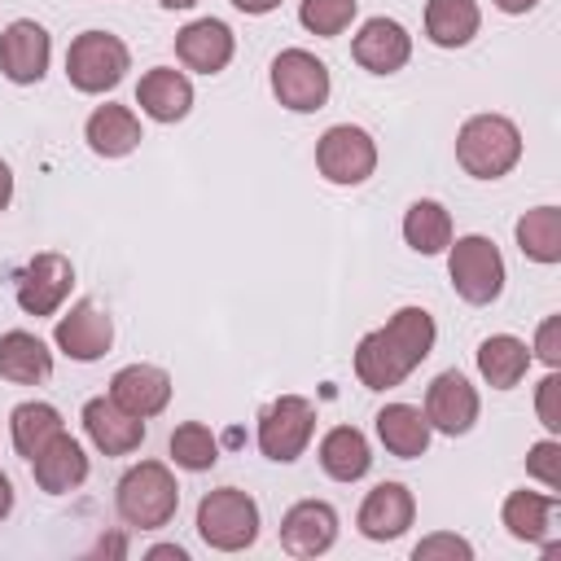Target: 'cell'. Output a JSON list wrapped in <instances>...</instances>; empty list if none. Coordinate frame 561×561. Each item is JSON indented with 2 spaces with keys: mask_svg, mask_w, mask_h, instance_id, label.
I'll use <instances>...</instances> for the list:
<instances>
[{
  "mask_svg": "<svg viewBox=\"0 0 561 561\" xmlns=\"http://www.w3.org/2000/svg\"><path fill=\"white\" fill-rule=\"evenodd\" d=\"M438 342V324L425 307H399L381 329H368L355 346V377L364 390H394L403 386L421 359H430Z\"/></svg>",
  "mask_w": 561,
  "mask_h": 561,
  "instance_id": "6da1fadb",
  "label": "cell"
},
{
  "mask_svg": "<svg viewBox=\"0 0 561 561\" xmlns=\"http://www.w3.org/2000/svg\"><path fill=\"white\" fill-rule=\"evenodd\" d=\"M114 508H118L123 526H131V530H162V526H171V517L180 508V482H175L171 465L136 460L118 478V486H114Z\"/></svg>",
  "mask_w": 561,
  "mask_h": 561,
  "instance_id": "7a4b0ae2",
  "label": "cell"
},
{
  "mask_svg": "<svg viewBox=\"0 0 561 561\" xmlns=\"http://www.w3.org/2000/svg\"><path fill=\"white\" fill-rule=\"evenodd\" d=\"M456 162L473 180H500L522 162V131L508 114H469L456 131Z\"/></svg>",
  "mask_w": 561,
  "mask_h": 561,
  "instance_id": "3957f363",
  "label": "cell"
},
{
  "mask_svg": "<svg viewBox=\"0 0 561 561\" xmlns=\"http://www.w3.org/2000/svg\"><path fill=\"white\" fill-rule=\"evenodd\" d=\"M197 535L206 548L215 552H245L254 539H259V504L250 491L241 486H215L197 500V517H193Z\"/></svg>",
  "mask_w": 561,
  "mask_h": 561,
  "instance_id": "277c9868",
  "label": "cell"
},
{
  "mask_svg": "<svg viewBox=\"0 0 561 561\" xmlns=\"http://www.w3.org/2000/svg\"><path fill=\"white\" fill-rule=\"evenodd\" d=\"M447 276H451V289L469 302V307H486L504 294V254L491 237L482 232H465V237H451L447 245Z\"/></svg>",
  "mask_w": 561,
  "mask_h": 561,
  "instance_id": "5b68a950",
  "label": "cell"
},
{
  "mask_svg": "<svg viewBox=\"0 0 561 561\" xmlns=\"http://www.w3.org/2000/svg\"><path fill=\"white\" fill-rule=\"evenodd\" d=\"M131 70V53L114 31H83L66 48V79L75 92H114Z\"/></svg>",
  "mask_w": 561,
  "mask_h": 561,
  "instance_id": "8992f818",
  "label": "cell"
},
{
  "mask_svg": "<svg viewBox=\"0 0 561 561\" xmlns=\"http://www.w3.org/2000/svg\"><path fill=\"white\" fill-rule=\"evenodd\" d=\"M267 83H272V96L289 114H316V110H324V101L333 92L329 66L311 48H280L267 66Z\"/></svg>",
  "mask_w": 561,
  "mask_h": 561,
  "instance_id": "52a82bcc",
  "label": "cell"
},
{
  "mask_svg": "<svg viewBox=\"0 0 561 561\" xmlns=\"http://www.w3.org/2000/svg\"><path fill=\"white\" fill-rule=\"evenodd\" d=\"M316 171L337 184V188H355L377 171V140L373 131H364L359 123H333L324 127V136L316 140Z\"/></svg>",
  "mask_w": 561,
  "mask_h": 561,
  "instance_id": "ba28073f",
  "label": "cell"
},
{
  "mask_svg": "<svg viewBox=\"0 0 561 561\" xmlns=\"http://www.w3.org/2000/svg\"><path fill=\"white\" fill-rule=\"evenodd\" d=\"M316 434V403L302 394H280L259 412V451L276 465H294Z\"/></svg>",
  "mask_w": 561,
  "mask_h": 561,
  "instance_id": "9c48e42d",
  "label": "cell"
},
{
  "mask_svg": "<svg viewBox=\"0 0 561 561\" xmlns=\"http://www.w3.org/2000/svg\"><path fill=\"white\" fill-rule=\"evenodd\" d=\"M425 421L434 434H447V438H460L473 430L478 412H482V399H478V386L460 373V368H447L438 373L430 386H425Z\"/></svg>",
  "mask_w": 561,
  "mask_h": 561,
  "instance_id": "30bf717a",
  "label": "cell"
},
{
  "mask_svg": "<svg viewBox=\"0 0 561 561\" xmlns=\"http://www.w3.org/2000/svg\"><path fill=\"white\" fill-rule=\"evenodd\" d=\"M75 289V263L57 250H44L18 272V307L26 316H57Z\"/></svg>",
  "mask_w": 561,
  "mask_h": 561,
  "instance_id": "8fae6325",
  "label": "cell"
},
{
  "mask_svg": "<svg viewBox=\"0 0 561 561\" xmlns=\"http://www.w3.org/2000/svg\"><path fill=\"white\" fill-rule=\"evenodd\" d=\"M53 61V35L35 18H13L0 31V75L18 88L39 83Z\"/></svg>",
  "mask_w": 561,
  "mask_h": 561,
  "instance_id": "7c38bea8",
  "label": "cell"
},
{
  "mask_svg": "<svg viewBox=\"0 0 561 561\" xmlns=\"http://www.w3.org/2000/svg\"><path fill=\"white\" fill-rule=\"evenodd\" d=\"M53 342H57V351H61L66 359L92 364V359H101V355L110 351V342H114V320H110V311H105L101 302L79 298L66 316H57Z\"/></svg>",
  "mask_w": 561,
  "mask_h": 561,
  "instance_id": "4fadbf2b",
  "label": "cell"
},
{
  "mask_svg": "<svg viewBox=\"0 0 561 561\" xmlns=\"http://www.w3.org/2000/svg\"><path fill=\"white\" fill-rule=\"evenodd\" d=\"M31 478H35V486L44 491V495H66V491H79L83 482H88V473H92V465H88V451H83V443L75 438V434H53L31 460Z\"/></svg>",
  "mask_w": 561,
  "mask_h": 561,
  "instance_id": "5bb4252c",
  "label": "cell"
},
{
  "mask_svg": "<svg viewBox=\"0 0 561 561\" xmlns=\"http://www.w3.org/2000/svg\"><path fill=\"white\" fill-rule=\"evenodd\" d=\"M337 543V508L329 500H298L280 517V548L289 557H324Z\"/></svg>",
  "mask_w": 561,
  "mask_h": 561,
  "instance_id": "9a60e30c",
  "label": "cell"
},
{
  "mask_svg": "<svg viewBox=\"0 0 561 561\" xmlns=\"http://www.w3.org/2000/svg\"><path fill=\"white\" fill-rule=\"evenodd\" d=\"M412 522H416V500H412V491L403 482H377L364 495L359 513H355L359 535L373 539V543H390V539L408 535Z\"/></svg>",
  "mask_w": 561,
  "mask_h": 561,
  "instance_id": "2e32d148",
  "label": "cell"
},
{
  "mask_svg": "<svg viewBox=\"0 0 561 561\" xmlns=\"http://www.w3.org/2000/svg\"><path fill=\"white\" fill-rule=\"evenodd\" d=\"M557 508L561 495L557 491H508L500 504V522L517 543H539L552 548L557 543Z\"/></svg>",
  "mask_w": 561,
  "mask_h": 561,
  "instance_id": "e0dca14e",
  "label": "cell"
},
{
  "mask_svg": "<svg viewBox=\"0 0 561 561\" xmlns=\"http://www.w3.org/2000/svg\"><path fill=\"white\" fill-rule=\"evenodd\" d=\"M237 53V35L228 22L219 18H193L175 31V57L184 70H197V75H219Z\"/></svg>",
  "mask_w": 561,
  "mask_h": 561,
  "instance_id": "ac0fdd59",
  "label": "cell"
},
{
  "mask_svg": "<svg viewBox=\"0 0 561 561\" xmlns=\"http://www.w3.org/2000/svg\"><path fill=\"white\" fill-rule=\"evenodd\" d=\"M79 421H83L88 443H92L101 456H131V451L145 443V421L131 416V412H123L110 394L88 399L83 412H79Z\"/></svg>",
  "mask_w": 561,
  "mask_h": 561,
  "instance_id": "d6986e66",
  "label": "cell"
},
{
  "mask_svg": "<svg viewBox=\"0 0 561 561\" xmlns=\"http://www.w3.org/2000/svg\"><path fill=\"white\" fill-rule=\"evenodd\" d=\"M351 57H355L368 75H394V70H403L408 57H412V35H408V26L394 22V18H368V22L355 31V39H351Z\"/></svg>",
  "mask_w": 561,
  "mask_h": 561,
  "instance_id": "ffe728a7",
  "label": "cell"
},
{
  "mask_svg": "<svg viewBox=\"0 0 561 561\" xmlns=\"http://www.w3.org/2000/svg\"><path fill=\"white\" fill-rule=\"evenodd\" d=\"M123 412L149 421L158 416L167 403H171V373L158 368V364H123L114 377H110V390H105Z\"/></svg>",
  "mask_w": 561,
  "mask_h": 561,
  "instance_id": "44dd1931",
  "label": "cell"
},
{
  "mask_svg": "<svg viewBox=\"0 0 561 561\" xmlns=\"http://www.w3.org/2000/svg\"><path fill=\"white\" fill-rule=\"evenodd\" d=\"M136 105L153 123H180L193 110V79L175 66H153L136 83Z\"/></svg>",
  "mask_w": 561,
  "mask_h": 561,
  "instance_id": "7402d4cb",
  "label": "cell"
},
{
  "mask_svg": "<svg viewBox=\"0 0 561 561\" xmlns=\"http://www.w3.org/2000/svg\"><path fill=\"white\" fill-rule=\"evenodd\" d=\"M83 140H88V149H92L96 158H127L131 149H140L145 127H140V118H136L131 105L105 101V105H96V110L88 114Z\"/></svg>",
  "mask_w": 561,
  "mask_h": 561,
  "instance_id": "603a6c76",
  "label": "cell"
},
{
  "mask_svg": "<svg viewBox=\"0 0 561 561\" xmlns=\"http://www.w3.org/2000/svg\"><path fill=\"white\" fill-rule=\"evenodd\" d=\"M373 421H377V438H381V447H386L390 456L416 460V456L430 451L434 430H430V421H425V412H421L416 403H386Z\"/></svg>",
  "mask_w": 561,
  "mask_h": 561,
  "instance_id": "cb8c5ba5",
  "label": "cell"
},
{
  "mask_svg": "<svg viewBox=\"0 0 561 561\" xmlns=\"http://www.w3.org/2000/svg\"><path fill=\"white\" fill-rule=\"evenodd\" d=\"M0 377L13 386H39L53 377V351L26 329L0 333Z\"/></svg>",
  "mask_w": 561,
  "mask_h": 561,
  "instance_id": "d4e9b609",
  "label": "cell"
},
{
  "mask_svg": "<svg viewBox=\"0 0 561 561\" xmlns=\"http://www.w3.org/2000/svg\"><path fill=\"white\" fill-rule=\"evenodd\" d=\"M320 469L333 478V482H359L368 469H373V447H368V434L355 430V425H333L324 438H320Z\"/></svg>",
  "mask_w": 561,
  "mask_h": 561,
  "instance_id": "484cf974",
  "label": "cell"
},
{
  "mask_svg": "<svg viewBox=\"0 0 561 561\" xmlns=\"http://www.w3.org/2000/svg\"><path fill=\"white\" fill-rule=\"evenodd\" d=\"M478 373L491 390H513L530 373V346L517 333H491L478 342Z\"/></svg>",
  "mask_w": 561,
  "mask_h": 561,
  "instance_id": "4316f807",
  "label": "cell"
},
{
  "mask_svg": "<svg viewBox=\"0 0 561 561\" xmlns=\"http://www.w3.org/2000/svg\"><path fill=\"white\" fill-rule=\"evenodd\" d=\"M482 26L478 0H430L425 4V39L434 48H465Z\"/></svg>",
  "mask_w": 561,
  "mask_h": 561,
  "instance_id": "83f0119b",
  "label": "cell"
},
{
  "mask_svg": "<svg viewBox=\"0 0 561 561\" xmlns=\"http://www.w3.org/2000/svg\"><path fill=\"white\" fill-rule=\"evenodd\" d=\"M513 237L530 263H543V267L561 263V210L557 206H530L513 224Z\"/></svg>",
  "mask_w": 561,
  "mask_h": 561,
  "instance_id": "f1b7e54d",
  "label": "cell"
},
{
  "mask_svg": "<svg viewBox=\"0 0 561 561\" xmlns=\"http://www.w3.org/2000/svg\"><path fill=\"white\" fill-rule=\"evenodd\" d=\"M403 241L416 254H443L451 245V210L434 197H416L403 210Z\"/></svg>",
  "mask_w": 561,
  "mask_h": 561,
  "instance_id": "f546056e",
  "label": "cell"
},
{
  "mask_svg": "<svg viewBox=\"0 0 561 561\" xmlns=\"http://www.w3.org/2000/svg\"><path fill=\"white\" fill-rule=\"evenodd\" d=\"M66 425H61V412L53 408V403H44V399H26V403H18L13 412H9V438H13V451L22 456V460H31L53 434H61Z\"/></svg>",
  "mask_w": 561,
  "mask_h": 561,
  "instance_id": "4dcf8cb0",
  "label": "cell"
},
{
  "mask_svg": "<svg viewBox=\"0 0 561 561\" xmlns=\"http://www.w3.org/2000/svg\"><path fill=\"white\" fill-rule=\"evenodd\" d=\"M167 451H171V460H175L180 469H188V473H206V469H215V460H219V438L210 434V425H202V421H184V425L171 430Z\"/></svg>",
  "mask_w": 561,
  "mask_h": 561,
  "instance_id": "1f68e13d",
  "label": "cell"
},
{
  "mask_svg": "<svg viewBox=\"0 0 561 561\" xmlns=\"http://www.w3.org/2000/svg\"><path fill=\"white\" fill-rule=\"evenodd\" d=\"M359 13V0H302L298 4V22L302 31L320 35V39H337Z\"/></svg>",
  "mask_w": 561,
  "mask_h": 561,
  "instance_id": "d6a6232c",
  "label": "cell"
},
{
  "mask_svg": "<svg viewBox=\"0 0 561 561\" xmlns=\"http://www.w3.org/2000/svg\"><path fill=\"white\" fill-rule=\"evenodd\" d=\"M412 561H473V543L456 530H434L412 548Z\"/></svg>",
  "mask_w": 561,
  "mask_h": 561,
  "instance_id": "836d02e7",
  "label": "cell"
},
{
  "mask_svg": "<svg viewBox=\"0 0 561 561\" xmlns=\"http://www.w3.org/2000/svg\"><path fill=\"white\" fill-rule=\"evenodd\" d=\"M526 473L539 478L548 491H561V443H557V434L530 443V451H526Z\"/></svg>",
  "mask_w": 561,
  "mask_h": 561,
  "instance_id": "e575fe53",
  "label": "cell"
},
{
  "mask_svg": "<svg viewBox=\"0 0 561 561\" xmlns=\"http://www.w3.org/2000/svg\"><path fill=\"white\" fill-rule=\"evenodd\" d=\"M535 412L548 434H561V373L557 368H548L543 381L535 386Z\"/></svg>",
  "mask_w": 561,
  "mask_h": 561,
  "instance_id": "d590c367",
  "label": "cell"
},
{
  "mask_svg": "<svg viewBox=\"0 0 561 561\" xmlns=\"http://www.w3.org/2000/svg\"><path fill=\"white\" fill-rule=\"evenodd\" d=\"M530 359H539L543 368H561V316H543L530 342Z\"/></svg>",
  "mask_w": 561,
  "mask_h": 561,
  "instance_id": "8d00e7d4",
  "label": "cell"
},
{
  "mask_svg": "<svg viewBox=\"0 0 561 561\" xmlns=\"http://www.w3.org/2000/svg\"><path fill=\"white\" fill-rule=\"evenodd\" d=\"M232 9H241V13H250V18H263V13H272V9H280V0H228Z\"/></svg>",
  "mask_w": 561,
  "mask_h": 561,
  "instance_id": "74e56055",
  "label": "cell"
},
{
  "mask_svg": "<svg viewBox=\"0 0 561 561\" xmlns=\"http://www.w3.org/2000/svg\"><path fill=\"white\" fill-rule=\"evenodd\" d=\"M145 557H149V561H162V557H171V561H188V548H180V543H153Z\"/></svg>",
  "mask_w": 561,
  "mask_h": 561,
  "instance_id": "f35d334b",
  "label": "cell"
},
{
  "mask_svg": "<svg viewBox=\"0 0 561 561\" xmlns=\"http://www.w3.org/2000/svg\"><path fill=\"white\" fill-rule=\"evenodd\" d=\"M9 202H13V171H9V162L0 158V215L9 210Z\"/></svg>",
  "mask_w": 561,
  "mask_h": 561,
  "instance_id": "ab89813d",
  "label": "cell"
},
{
  "mask_svg": "<svg viewBox=\"0 0 561 561\" xmlns=\"http://www.w3.org/2000/svg\"><path fill=\"white\" fill-rule=\"evenodd\" d=\"M500 13H508V18H522V13H530L539 0H491Z\"/></svg>",
  "mask_w": 561,
  "mask_h": 561,
  "instance_id": "60d3db41",
  "label": "cell"
},
{
  "mask_svg": "<svg viewBox=\"0 0 561 561\" xmlns=\"http://www.w3.org/2000/svg\"><path fill=\"white\" fill-rule=\"evenodd\" d=\"M13 513V482H9V473H0V522Z\"/></svg>",
  "mask_w": 561,
  "mask_h": 561,
  "instance_id": "b9f144b4",
  "label": "cell"
},
{
  "mask_svg": "<svg viewBox=\"0 0 561 561\" xmlns=\"http://www.w3.org/2000/svg\"><path fill=\"white\" fill-rule=\"evenodd\" d=\"M158 4H162V9H193L197 0H158Z\"/></svg>",
  "mask_w": 561,
  "mask_h": 561,
  "instance_id": "7bdbcfd3",
  "label": "cell"
}]
</instances>
